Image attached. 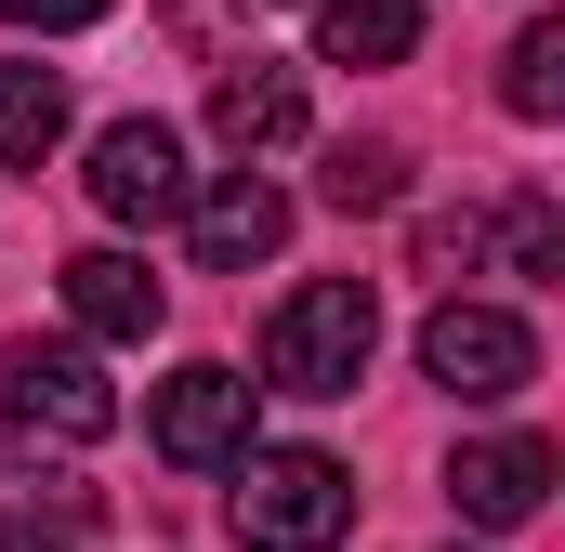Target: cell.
I'll list each match as a JSON object with an SVG mask.
<instances>
[{"label": "cell", "mask_w": 565, "mask_h": 552, "mask_svg": "<svg viewBox=\"0 0 565 552\" xmlns=\"http://www.w3.org/2000/svg\"><path fill=\"white\" fill-rule=\"evenodd\" d=\"M553 434H473L460 460H447V500H460V527H540V500H553Z\"/></svg>", "instance_id": "7"}, {"label": "cell", "mask_w": 565, "mask_h": 552, "mask_svg": "<svg viewBox=\"0 0 565 552\" xmlns=\"http://www.w3.org/2000/svg\"><path fill=\"white\" fill-rule=\"evenodd\" d=\"M382 355V289L369 276H302L264 316V395H355Z\"/></svg>", "instance_id": "1"}, {"label": "cell", "mask_w": 565, "mask_h": 552, "mask_svg": "<svg viewBox=\"0 0 565 552\" xmlns=\"http://www.w3.org/2000/svg\"><path fill=\"white\" fill-rule=\"evenodd\" d=\"M422 0H316V53L329 66H408Z\"/></svg>", "instance_id": "11"}, {"label": "cell", "mask_w": 565, "mask_h": 552, "mask_svg": "<svg viewBox=\"0 0 565 552\" xmlns=\"http://www.w3.org/2000/svg\"><path fill=\"white\" fill-rule=\"evenodd\" d=\"M422 382L434 395H460V408H500V395H526L540 382V329L513 316V302H434L422 316Z\"/></svg>", "instance_id": "3"}, {"label": "cell", "mask_w": 565, "mask_h": 552, "mask_svg": "<svg viewBox=\"0 0 565 552\" xmlns=\"http://www.w3.org/2000/svg\"><path fill=\"white\" fill-rule=\"evenodd\" d=\"M487 237H500V264L526 276V289H553V276H565V198H553V184H526Z\"/></svg>", "instance_id": "14"}, {"label": "cell", "mask_w": 565, "mask_h": 552, "mask_svg": "<svg viewBox=\"0 0 565 552\" xmlns=\"http://www.w3.org/2000/svg\"><path fill=\"white\" fill-rule=\"evenodd\" d=\"M184 237H198V264H211V276H250V264H277V251H289V198L264 184V171L198 184V198H184Z\"/></svg>", "instance_id": "8"}, {"label": "cell", "mask_w": 565, "mask_h": 552, "mask_svg": "<svg viewBox=\"0 0 565 552\" xmlns=\"http://www.w3.org/2000/svg\"><path fill=\"white\" fill-rule=\"evenodd\" d=\"M250 395H264V382H237L224 355L171 369V382H158V408H145V434H158V460H184V474L237 460V447H250Z\"/></svg>", "instance_id": "6"}, {"label": "cell", "mask_w": 565, "mask_h": 552, "mask_svg": "<svg viewBox=\"0 0 565 552\" xmlns=\"http://www.w3.org/2000/svg\"><path fill=\"white\" fill-rule=\"evenodd\" d=\"M26 40H53V26H93V13H119V0H0Z\"/></svg>", "instance_id": "17"}, {"label": "cell", "mask_w": 565, "mask_h": 552, "mask_svg": "<svg viewBox=\"0 0 565 552\" xmlns=\"http://www.w3.org/2000/svg\"><path fill=\"white\" fill-rule=\"evenodd\" d=\"M500 106L513 119H565V13H526V40L500 53Z\"/></svg>", "instance_id": "12"}, {"label": "cell", "mask_w": 565, "mask_h": 552, "mask_svg": "<svg viewBox=\"0 0 565 552\" xmlns=\"http://www.w3.org/2000/svg\"><path fill=\"white\" fill-rule=\"evenodd\" d=\"M0 552H66V540H40V527H0Z\"/></svg>", "instance_id": "18"}, {"label": "cell", "mask_w": 565, "mask_h": 552, "mask_svg": "<svg viewBox=\"0 0 565 552\" xmlns=\"http://www.w3.org/2000/svg\"><path fill=\"white\" fill-rule=\"evenodd\" d=\"M119 421V382L79 355V342H0V434H40V447H93Z\"/></svg>", "instance_id": "4"}, {"label": "cell", "mask_w": 565, "mask_h": 552, "mask_svg": "<svg viewBox=\"0 0 565 552\" xmlns=\"http://www.w3.org/2000/svg\"><path fill=\"white\" fill-rule=\"evenodd\" d=\"M198 171H184V132L171 119H106L93 132V211L106 224H184Z\"/></svg>", "instance_id": "5"}, {"label": "cell", "mask_w": 565, "mask_h": 552, "mask_svg": "<svg viewBox=\"0 0 565 552\" xmlns=\"http://www.w3.org/2000/svg\"><path fill=\"white\" fill-rule=\"evenodd\" d=\"M316 198H329V211H395V198H408V158H395V145H329Z\"/></svg>", "instance_id": "15"}, {"label": "cell", "mask_w": 565, "mask_h": 552, "mask_svg": "<svg viewBox=\"0 0 565 552\" xmlns=\"http://www.w3.org/2000/svg\"><path fill=\"white\" fill-rule=\"evenodd\" d=\"M355 527V474L329 447H237V540L250 552H329Z\"/></svg>", "instance_id": "2"}, {"label": "cell", "mask_w": 565, "mask_h": 552, "mask_svg": "<svg viewBox=\"0 0 565 552\" xmlns=\"http://www.w3.org/2000/svg\"><path fill=\"white\" fill-rule=\"evenodd\" d=\"M66 145V79L53 66H0V158H53Z\"/></svg>", "instance_id": "13"}, {"label": "cell", "mask_w": 565, "mask_h": 552, "mask_svg": "<svg viewBox=\"0 0 565 552\" xmlns=\"http://www.w3.org/2000/svg\"><path fill=\"white\" fill-rule=\"evenodd\" d=\"M211 132L237 145V158L302 145V79H289V66H264V53H224V79H211Z\"/></svg>", "instance_id": "9"}, {"label": "cell", "mask_w": 565, "mask_h": 552, "mask_svg": "<svg viewBox=\"0 0 565 552\" xmlns=\"http://www.w3.org/2000/svg\"><path fill=\"white\" fill-rule=\"evenodd\" d=\"M66 316H79V342H145V329L171 316V289H158L132 251H79V264H66Z\"/></svg>", "instance_id": "10"}, {"label": "cell", "mask_w": 565, "mask_h": 552, "mask_svg": "<svg viewBox=\"0 0 565 552\" xmlns=\"http://www.w3.org/2000/svg\"><path fill=\"white\" fill-rule=\"evenodd\" d=\"M473 251H487L473 211H434V224H422V276H473Z\"/></svg>", "instance_id": "16"}]
</instances>
